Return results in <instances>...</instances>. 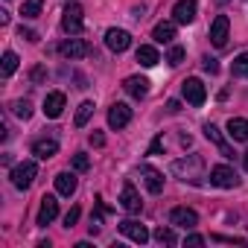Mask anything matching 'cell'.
Wrapping results in <instances>:
<instances>
[{"label":"cell","instance_id":"6da1fadb","mask_svg":"<svg viewBox=\"0 0 248 248\" xmlns=\"http://www.w3.org/2000/svg\"><path fill=\"white\" fill-rule=\"evenodd\" d=\"M202 170H204V164H202L199 155H187V158L172 161V172H175L181 181H190V184H199V181H202Z\"/></svg>","mask_w":248,"mask_h":248},{"label":"cell","instance_id":"7a4b0ae2","mask_svg":"<svg viewBox=\"0 0 248 248\" xmlns=\"http://www.w3.org/2000/svg\"><path fill=\"white\" fill-rule=\"evenodd\" d=\"M85 12H82V6L79 3H67L64 6V15H62V30L67 32V35H79L82 30H85V18H82Z\"/></svg>","mask_w":248,"mask_h":248},{"label":"cell","instance_id":"3957f363","mask_svg":"<svg viewBox=\"0 0 248 248\" xmlns=\"http://www.w3.org/2000/svg\"><path fill=\"white\" fill-rule=\"evenodd\" d=\"M12 184L18 187V190H27V187H32V181L38 178V167H35V161H24V164H18L15 170H12Z\"/></svg>","mask_w":248,"mask_h":248},{"label":"cell","instance_id":"277c9868","mask_svg":"<svg viewBox=\"0 0 248 248\" xmlns=\"http://www.w3.org/2000/svg\"><path fill=\"white\" fill-rule=\"evenodd\" d=\"M181 93H184V99L190 102V105H204V99H207V88L202 85V79H196V76H190V79H184L181 82Z\"/></svg>","mask_w":248,"mask_h":248},{"label":"cell","instance_id":"5b68a950","mask_svg":"<svg viewBox=\"0 0 248 248\" xmlns=\"http://www.w3.org/2000/svg\"><path fill=\"white\" fill-rule=\"evenodd\" d=\"M210 184L213 187H222V190H233V187H239V175L228 164H219V167L210 170Z\"/></svg>","mask_w":248,"mask_h":248},{"label":"cell","instance_id":"8992f818","mask_svg":"<svg viewBox=\"0 0 248 248\" xmlns=\"http://www.w3.org/2000/svg\"><path fill=\"white\" fill-rule=\"evenodd\" d=\"M129 123H132V108L126 102H114L108 108V126L111 129H126Z\"/></svg>","mask_w":248,"mask_h":248},{"label":"cell","instance_id":"52a82bcc","mask_svg":"<svg viewBox=\"0 0 248 248\" xmlns=\"http://www.w3.org/2000/svg\"><path fill=\"white\" fill-rule=\"evenodd\" d=\"M120 233H123V236H129V239L138 242V245L149 242V231H146V225H140V222H135V219H123V222H120Z\"/></svg>","mask_w":248,"mask_h":248},{"label":"cell","instance_id":"ba28073f","mask_svg":"<svg viewBox=\"0 0 248 248\" xmlns=\"http://www.w3.org/2000/svg\"><path fill=\"white\" fill-rule=\"evenodd\" d=\"M105 47H108L111 53H126V50L132 47V35H129L126 30H108V32H105Z\"/></svg>","mask_w":248,"mask_h":248},{"label":"cell","instance_id":"9c48e42d","mask_svg":"<svg viewBox=\"0 0 248 248\" xmlns=\"http://www.w3.org/2000/svg\"><path fill=\"white\" fill-rule=\"evenodd\" d=\"M228 30H231V21H228V15H216L213 18V24H210V41H213V47H225L228 44Z\"/></svg>","mask_w":248,"mask_h":248},{"label":"cell","instance_id":"30bf717a","mask_svg":"<svg viewBox=\"0 0 248 248\" xmlns=\"http://www.w3.org/2000/svg\"><path fill=\"white\" fill-rule=\"evenodd\" d=\"M196 12H199L196 0H178V3L172 6V21L175 24H193L196 21Z\"/></svg>","mask_w":248,"mask_h":248},{"label":"cell","instance_id":"8fae6325","mask_svg":"<svg viewBox=\"0 0 248 248\" xmlns=\"http://www.w3.org/2000/svg\"><path fill=\"white\" fill-rule=\"evenodd\" d=\"M59 53H62L64 59H70V62H73V59L88 56V53H91V44H88V41H82V38H67V41L59 47Z\"/></svg>","mask_w":248,"mask_h":248},{"label":"cell","instance_id":"7c38bea8","mask_svg":"<svg viewBox=\"0 0 248 248\" xmlns=\"http://www.w3.org/2000/svg\"><path fill=\"white\" fill-rule=\"evenodd\" d=\"M56 216H59V202H56V196H44V199H41V207H38V219H35V225L47 228Z\"/></svg>","mask_w":248,"mask_h":248},{"label":"cell","instance_id":"4fadbf2b","mask_svg":"<svg viewBox=\"0 0 248 248\" xmlns=\"http://www.w3.org/2000/svg\"><path fill=\"white\" fill-rule=\"evenodd\" d=\"M170 222H172L175 228H187V231H193V228L199 225V216H196V210H190V207H172Z\"/></svg>","mask_w":248,"mask_h":248},{"label":"cell","instance_id":"5bb4252c","mask_svg":"<svg viewBox=\"0 0 248 248\" xmlns=\"http://www.w3.org/2000/svg\"><path fill=\"white\" fill-rule=\"evenodd\" d=\"M64 93L62 91H50L47 96H44V114L50 117V120H56V117H62V111H64Z\"/></svg>","mask_w":248,"mask_h":248},{"label":"cell","instance_id":"9a60e30c","mask_svg":"<svg viewBox=\"0 0 248 248\" xmlns=\"http://www.w3.org/2000/svg\"><path fill=\"white\" fill-rule=\"evenodd\" d=\"M140 178H143V184H146V190H149V193H155V196H158V193L164 190V175H161L155 167L143 164V167H140Z\"/></svg>","mask_w":248,"mask_h":248},{"label":"cell","instance_id":"2e32d148","mask_svg":"<svg viewBox=\"0 0 248 248\" xmlns=\"http://www.w3.org/2000/svg\"><path fill=\"white\" fill-rule=\"evenodd\" d=\"M123 91H126L129 96H135V99H143L149 93V79L146 76H129L126 82H123Z\"/></svg>","mask_w":248,"mask_h":248},{"label":"cell","instance_id":"e0dca14e","mask_svg":"<svg viewBox=\"0 0 248 248\" xmlns=\"http://www.w3.org/2000/svg\"><path fill=\"white\" fill-rule=\"evenodd\" d=\"M228 138L236 143H248V120L245 117H231L228 120Z\"/></svg>","mask_w":248,"mask_h":248},{"label":"cell","instance_id":"ac0fdd59","mask_svg":"<svg viewBox=\"0 0 248 248\" xmlns=\"http://www.w3.org/2000/svg\"><path fill=\"white\" fill-rule=\"evenodd\" d=\"M120 204H123V210H129V213H140V207H143V202H140V196H138V190H135L132 184L123 187V193H120Z\"/></svg>","mask_w":248,"mask_h":248},{"label":"cell","instance_id":"d6986e66","mask_svg":"<svg viewBox=\"0 0 248 248\" xmlns=\"http://www.w3.org/2000/svg\"><path fill=\"white\" fill-rule=\"evenodd\" d=\"M204 138H207V140H210V143H213V146H216V149H219L222 155H225V158H233V149H231V146L225 143L222 132H219V129L213 126V123H207V126H204Z\"/></svg>","mask_w":248,"mask_h":248},{"label":"cell","instance_id":"ffe728a7","mask_svg":"<svg viewBox=\"0 0 248 248\" xmlns=\"http://www.w3.org/2000/svg\"><path fill=\"white\" fill-rule=\"evenodd\" d=\"M56 152H59V143H56L53 138H44V140H35V143H32V155L41 158V161H50Z\"/></svg>","mask_w":248,"mask_h":248},{"label":"cell","instance_id":"44dd1931","mask_svg":"<svg viewBox=\"0 0 248 248\" xmlns=\"http://www.w3.org/2000/svg\"><path fill=\"white\" fill-rule=\"evenodd\" d=\"M76 187H79V181H76L73 172H59V175H56V193H59V196H73Z\"/></svg>","mask_w":248,"mask_h":248},{"label":"cell","instance_id":"7402d4cb","mask_svg":"<svg viewBox=\"0 0 248 248\" xmlns=\"http://www.w3.org/2000/svg\"><path fill=\"white\" fill-rule=\"evenodd\" d=\"M152 38H155L158 44H170V41L175 38V21H161V24L152 30Z\"/></svg>","mask_w":248,"mask_h":248},{"label":"cell","instance_id":"603a6c76","mask_svg":"<svg viewBox=\"0 0 248 248\" xmlns=\"http://www.w3.org/2000/svg\"><path fill=\"white\" fill-rule=\"evenodd\" d=\"M138 62H140L143 67H155V64L161 62V56H158V50H155V47L140 44V47H138Z\"/></svg>","mask_w":248,"mask_h":248},{"label":"cell","instance_id":"cb8c5ba5","mask_svg":"<svg viewBox=\"0 0 248 248\" xmlns=\"http://www.w3.org/2000/svg\"><path fill=\"white\" fill-rule=\"evenodd\" d=\"M231 73H233L236 79H248V53H239V56L233 59V64H231Z\"/></svg>","mask_w":248,"mask_h":248},{"label":"cell","instance_id":"d4e9b609","mask_svg":"<svg viewBox=\"0 0 248 248\" xmlns=\"http://www.w3.org/2000/svg\"><path fill=\"white\" fill-rule=\"evenodd\" d=\"M41 9H44V0H24L21 15H24V18H38Z\"/></svg>","mask_w":248,"mask_h":248},{"label":"cell","instance_id":"484cf974","mask_svg":"<svg viewBox=\"0 0 248 248\" xmlns=\"http://www.w3.org/2000/svg\"><path fill=\"white\" fill-rule=\"evenodd\" d=\"M18 70V56L12 53V50H6L3 53V64H0V73H3V76H12Z\"/></svg>","mask_w":248,"mask_h":248},{"label":"cell","instance_id":"4316f807","mask_svg":"<svg viewBox=\"0 0 248 248\" xmlns=\"http://www.w3.org/2000/svg\"><path fill=\"white\" fill-rule=\"evenodd\" d=\"M12 111H15V117L30 120V117H32V102H30V99H15V102H12Z\"/></svg>","mask_w":248,"mask_h":248},{"label":"cell","instance_id":"83f0119b","mask_svg":"<svg viewBox=\"0 0 248 248\" xmlns=\"http://www.w3.org/2000/svg\"><path fill=\"white\" fill-rule=\"evenodd\" d=\"M152 236H155V239H158L161 245H175V242H178L175 231H172V228H164V225H161V228H158V231H155Z\"/></svg>","mask_w":248,"mask_h":248},{"label":"cell","instance_id":"f1b7e54d","mask_svg":"<svg viewBox=\"0 0 248 248\" xmlns=\"http://www.w3.org/2000/svg\"><path fill=\"white\" fill-rule=\"evenodd\" d=\"M91 114H93V102H88V99H85V102L79 105V111H76V120H73V123H76V126L82 129V126H85V123L91 120Z\"/></svg>","mask_w":248,"mask_h":248},{"label":"cell","instance_id":"f546056e","mask_svg":"<svg viewBox=\"0 0 248 248\" xmlns=\"http://www.w3.org/2000/svg\"><path fill=\"white\" fill-rule=\"evenodd\" d=\"M70 167H73L76 172H88V167H91V158H88L85 152H76V155H73V161H70Z\"/></svg>","mask_w":248,"mask_h":248},{"label":"cell","instance_id":"4dcf8cb0","mask_svg":"<svg viewBox=\"0 0 248 248\" xmlns=\"http://www.w3.org/2000/svg\"><path fill=\"white\" fill-rule=\"evenodd\" d=\"M167 62H170L172 67H178V64L184 62V47H170V53H167Z\"/></svg>","mask_w":248,"mask_h":248},{"label":"cell","instance_id":"1f68e13d","mask_svg":"<svg viewBox=\"0 0 248 248\" xmlns=\"http://www.w3.org/2000/svg\"><path fill=\"white\" fill-rule=\"evenodd\" d=\"M79 216H82V210H79V207H70L67 216H64V228H73V225L79 222Z\"/></svg>","mask_w":248,"mask_h":248},{"label":"cell","instance_id":"d6a6232c","mask_svg":"<svg viewBox=\"0 0 248 248\" xmlns=\"http://www.w3.org/2000/svg\"><path fill=\"white\" fill-rule=\"evenodd\" d=\"M102 210H105V207H102V204H99V210H96V213H93V216H91V233H96V231H99V228H102Z\"/></svg>","mask_w":248,"mask_h":248},{"label":"cell","instance_id":"836d02e7","mask_svg":"<svg viewBox=\"0 0 248 248\" xmlns=\"http://www.w3.org/2000/svg\"><path fill=\"white\" fill-rule=\"evenodd\" d=\"M88 143L99 149V146H105V135H102V132H91V138H88Z\"/></svg>","mask_w":248,"mask_h":248},{"label":"cell","instance_id":"e575fe53","mask_svg":"<svg viewBox=\"0 0 248 248\" xmlns=\"http://www.w3.org/2000/svg\"><path fill=\"white\" fill-rule=\"evenodd\" d=\"M18 35H21V38H27V41H38V32H35V30H27V27H21V30H18Z\"/></svg>","mask_w":248,"mask_h":248},{"label":"cell","instance_id":"d590c367","mask_svg":"<svg viewBox=\"0 0 248 248\" xmlns=\"http://www.w3.org/2000/svg\"><path fill=\"white\" fill-rule=\"evenodd\" d=\"M202 67H204L207 73H219V64H216V59H210V56H207V59L202 62Z\"/></svg>","mask_w":248,"mask_h":248},{"label":"cell","instance_id":"8d00e7d4","mask_svg":"<svg viewBox=\"0 0 248 248\" xmlns=\"http://www.w3.org/2000/svg\"><path fill=\"white\" fill-rule=\"evenodd\" d=\"M210 239L213 242H236V245H245V239H233V236H222V233H213Z\"/></svg>","mask_w":248,"mask_h":248},{"label":"cell","instance_id":"74e56055","mask_svg":"<svg viewBox=\"0 0 248 248\" xmlns=\"http://www.w3.org/2000/svg\"><path fill=\"white\" fill-rule=\"evenodd\" d=\"M161 146H164V135H158V138L152 140V146H149V155H158V152H161Z\"/></svg>","mask_w":248,"mask_h":248},{"label":"cell","instance_id":"f35d334b","mask_svg":"<svg viewBox=\"0 0 248 248\" xmlns=\"http://www.w3.org/2000/svg\"><path fill=\"white\" fill-rule=\"evenodd\" d=\"M184 245H196V248H199V245H204V236H199V233H190V236L184 239Z\"/></svg>","mask_w":248,"mask_h":248},{"label":"cell","instance_id":"ab89813d","mask_svg":"<svg viewBox=\"0 0 248 248\" xmlns=\"http://www.w3.org/2000/svg\"><path fill=\"white\" fill-rule=\"evenodd\" d=\"M167 111H170V114H178V111H181V102H178V99H170V102H167Z\"/></svg>","mask_w":248,"mask_h":248},{"label":"cell","instance_id":"60d3db41","mask_svg":"<svg viewBox=\"0 0 248 248\" xmlns=\"http://www.w3.org/2000/svg\"><path fill=\"white\" fill-rule=\"evenodd\" d=\"M0 27H9V12L0 9Z\"/></svg>","mask_w":248,"mask_h":248},{"label":"cell","instance_id":"b9f144b4","mask_svg":"<svg viewBox=\"0 0 248 248\" xmlns=\"http://www.w3.org/2000/svg\"><path fill=\"white\" fill-rule=\"evenodd\" d=\"M32 79L41 82V79H44V67H35V70H32Z\"/></svg>","mask_w":248,"mask_h":248},{"label":"cell","instance_id":"7bdbcfd3","mask_svg":"<svg viewBox=\"0 0 248 248\" xmlns=\"http://www.w3.org/2000/svg\"><path fill=\"white\" fill-rule=\"evenodd\" d=\"M242 164H245V170H248V152H245V155H242Z\"/></svg>","mask_w":248,"mask_h":248},{"label":"cell","instance_id":"ee69618b","mask_svg":"<svg viewBox=\"0 0 248 248\" xmlns=\"http://www.w3.org/2000/svg\"><path fill=\"white\" fill-rule=\"evenodd\" d=\"M216 3H219V6H225V3H231V0H216Z\"/></svg>","mask_w":248,"mask_h":248}]
</instances>
